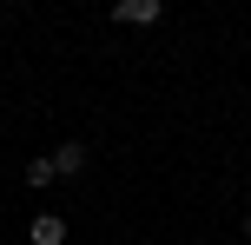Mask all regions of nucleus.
I'll return each instance as SVG.
<instances>
[{"label": "nucleus", "mask_w": 251, "mask_h": 245, "mask_svg": "<svg viewBox=\"0 0 251 245\" xmlns=\"http://www.w3.org/2000/svg\"><path fill=\"white\" fill-rule=\"evenodd\" d=\"M113 20H126V27H152V20H165V7H159V0H119Z\"/></svg>", "instance_id": "nucleus-1"}, {"label": "nucleus", "mask_w": 251, "mask_h": 245, "mask_svg": "<svg viewBox=\"0 0 251 245\" xmlns=\"http://www.w3.org/2000/svg\"><path fill=\"white\" fill-rule=\"evenodd\" d=\"M26 239H33V245H66V219H60V212H33Z\"/></svg>", "instance_id": "nucleus-2"}, {"label": "nucleus", "mask_w": 251, "mask_h": 245, "mask_svg": "<svg viewBox=\"0 0 251 245\" xmlns=\"http://www.w3.org/2000/svg\"><path fill=\"white\" fill-rule=\"evenodd\" d=\"M53 172H60V179H73V172H86V146H79V139H66L60 153H53Z\"/></svg>", "instance_id": "nucleus-3"}, {"label": "nucleus", "mask_w": 251, "mask_h": 245, "mask_svg": "<svg viewBox=\"0 0 251 245\" xmlns=\"http://www.w3.org/2000/svg\"><path fill=\"white\" fill-rule=\"evenodd\" d=\"M53 179H60V172H53V153L47 159H26V186H53Z\"/></svg>", "instance_id": "nucleus-4"}, {"label": "nucleus", "mask_w": 251, "mask_h": 245, "mask_svg": "<svg viewBox=\"0 0 251 245\" xmlns=\"http://www.w3.org/2000/svg\"><path fill=\"white\" fill-rule=\"evenodd\" d=\"M245 239H251V212H245Z\"/></svg>", "instance_id": "nucleus-5"}]
</instances>
